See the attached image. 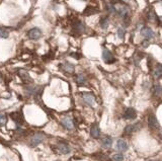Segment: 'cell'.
<instances>
[{"label": "cell", "instance_id": "cell-13", "mask_svg": "<svg viewBox=\"0 0 162 161\" xmlns=\"http://www.w3.org/2000/svg\"><path fill=\"white\" fill-rule=\"evenodd\" d=\"M62 123H63V125H64L65 127L67 128V129H69V130L73 129V123H72L71 119H69V118H63L62 119Z\"/></svg>", "mask_w": 162, "mask_h": 161}, {"label": "cell", "instance_id": "cell-22", "mask_svg": "<svg viewBox=\"0 0 162 161\" xmlns=\"http://www.w3.org/2000/svg\"><path fill=\"white\" fill-rule=\"evenodd\" d=\"M6 124V117L5 114H0V126H4Z\"/></svg>", "mask_w": 162, "mask_h": 161}, {"label": "cell", "instance_id": "cell-10", "mask_svg": "<svg viewBox=\"0 0 162 161\" xmlns=\"http://www.w3.org/2000/svg\"><path fill=\"white\" fill-rule=\"evenodd\" d=\"M44 139V136L42 135V134H36V135L34 136V138H32V146H37L38 144H40V143L43 141Z\"/></svg>", "mask_w": 162, "mask_h": 161}, {"label": "cell", "instance_id": "cell-29", "mask_svg": "<svg viewBox=\"0 0 162 161\" xmlns=\"http://www.w3.org/2000/svg\"><path fill=\"white\" fill-rule=\"evenodd\" d=\"M83 1H85V0H83Z\"/></svg>", "mask_w": 162, "mask_h": 161}, {"label": "cell", "instance_id": "cell-15", "mask_svg": "<svg viewBox=\"0 0 162 161\" xmlns=\"http://www.w3.org/2000/svg\"><path fill=\"white\" fill-rule=\"evenodd\" d=\"M99 133H100V131H99V128H98V126L93 125L92 127H91V129H90L91 136L94 137V138H97V137L99 136Z\"/></svg>", "mask_w": 162, "mask_h": 161}, {"label": "cell", "instance_id": "cell-14", "mask_svg": "<svg viewBox=\"0 0 162 161\" xmlns=\"http://www.w3.org/2000/svg\"><path fill=\"white\" fill-rule=\"evenodd\" d=\"M117 148L119 149L120 151H126V150L128 149V145H127V143L125 142L124 140H119L117 144Z\"/></svg>", "mask_w": 162, "mask_h": 161}, {"label": "cell", "instance_id": "cell-4", "mask_svg": "<svg viewBox=\"0 0 162 161\" xmlns=\"http://www.w3.org/2000/svg\"><path fill=\"white\" fill-rule=\"evenodd\" d=\"M141 35L145 37L146 40H150V39H152L153 36H154V32H153V30H151V28H144L143 30H141Z\"/></svg>", "mask_w": 162, "mask_h": 161}, {"label": "cell", "instance_id": "cell-23", "mask_svg": "<svg viewBox=\"0 0 162 161\" xmlns=\"http://www.w3.org/2000/svg\"><path fill=\"white\" fill-rule=\"evenodd\" d=\"M125 35H126V30H125L124 28H120L119 30H118V36L121 37V39H123V37H125Z\"/></svg>", "mask_w": 162, "mask_h": 161}, {"label": "cell", "instance_id": "cell-12", "mask_svg": "<svg viewBox=\"0 0 162 161\" xmlns=\"http://www.w3.org/2000/svg\"><path fill=\"white\" fill-rule=\"evenodd\" d=\"M148 124H149V127L152 128V129H155V128L158 127V123H157V120H156V118H155L154 116H150V117H149Z\"/></svg>", "mask_w": 162, "mask_h": 161}, {"label": "cell", "instance_id": "cell-27", "mask_svg": "<svg viewBox=\"0 0 162 161\" xmlns=\"http://www.w3.org/2000/svg\"><path fill=\"white\" fill-rule=\"evenodd\" d=\"M71 57H73V58H75V59H80L81 58V55H77V53H72Z\"/></svg>", "mask_w": 162, "mask_h": 161}, {"label": "cell", "instance_id": "cell-20", "mask_svg": "<svg viewBox=\"0 0 162 161\" xmlns=\"http://www.w3.org/2000/svg\"><path fill=\"white\" fill-rule=\"evenodd\" d=\"M99 25H100V26H101V28L106 30L108 26V19L106 18V17H101V18H100V21H99Z\"/></svg>", "mask_w": 162, "mask_h": 161}, {"label": "cell", "instance_id": "cell-7", "mask_svg": "<svg viewBox=\"0 0 162 161\" xmlns=\"http://www.w3.org/2000/svg\"><path fill=\"white\" fill-rule=\"evenodd\" d=\"M83 99L84 101L87 103V105H94V96L90 93H83L82 95Z\"/></svg>", "mask_w": 162, "mask_h": 161}, {"label": "cell", "instance_id": "cell-17", "mask_svg": "<svg viewBox=\"0 0 162 161\" xmlns=\"http://www.w3.org/2000/svg\"><path fill=\"white\" fill-rule=\"evenodd\" d=\"M58 150L61 152V153H63V154H67V153H69V152H70V148L67 146V145H65V144L58 145Z\"/></svg>", "mask_w": 162, "mask_h": 161}, {"label": "cell", "instance_id": "cell-16", "mask_svg": "<svg viewBox=\"0 0 162 161\" xmlns=\"http://www.w3.org/2000/svg\"><path fill=\"white\" fill-rule=\"evenodd\" d=\"M162 76V68L160 64H157V67L154 70V77L156 79H160Z\"/></svg>", "mask_w": 162, "mask_h": 161}, {"label": "cell", "instance_id": "cell-21", "mask_svg": "<svg viewBox=\"0 0 162 161\" xmlns=\"http://www.w3.org/2000/svg\"><path fill=\"white\" fill-rule=\"evenodd\" d=\"M9 36V32L4 28H0V39H7Z\"/></svg>", "mask_w": 162, "mask_h": 161}, {"label": "cell", "instance_id": "cell-5", "mask_svg": "<svg viewBox=\"0 0 162 161\" xmlns=\"http://www.w3.org/2000/svg\"><path fill=\"white\" fill-rule=\"evenodd\" d=\"M11 119L14 121L16 124L20 125L23 123V114H20V112H12L11 114Z\"/></svg>", "mask_w": 162, "mask_h": 161}, {"label": "cell", "instance_id": "cell-1", "mask_svg": "<svg viewBox=\"0 0 162 161\" xmlns=\"http://www.w3.org/2000/svg\"><path fill=\"white\" fill-rule=\"evenodd\" d=\"M27 36L30 40H39L42 37V30L39 28H32L28 30Z\"/></svg>", "mask_w": 162, "mask_h": 161}, {"label": "cell", "instance_id": "cell-19", "mask_svg": "<svg viewBox=\"0 0 162 161\" xmlns=\"http://www.w3.org/2000/svg\"><path fill=\"white\" fill-rule=\"evenodd\" d=\"M111 143H113L111 139L109 138V137H106V138L102 140V146H104V148H109V147L111 146Z\"/></svg>", "mask_w": 162, "mask_h": 161}, {"label": "cell", "instance_id": "cell-28", "mask_svg": "<svg viewBox=\"0 0 162 161\" xmlns=\"http://www.w3.org/2000/svg\"><path fill=\"white\" fill-rule=\"evenodd\" d=\"M148 45H149V43H148L147 41H145V42L143 43V46H144V47H148Z\"/></svg>", "mask_w": 162, "mask_h": 161}, {"label": "cell", "instance_id": "cell-8", "mask_svg": "<svg viewBox=\"0 0 162 161\" xmlns=\"http://www.w3.org/2000/svg\"><path fill=\"white\" fill-rule=\"evenodd\" d=\"M97 12H98V9L92 7V6H87L84 9V11H83V14H84L85 16H90V15H93Z\"/></svg>", "mask_w": 162, "mask_h": 161}, {"label": "cell", "instance_id": "cell-2", "mask_svg": "<svg viewBox=\"0 0 162 161\" xmlns=\"http://www.w3.org/2000/svg\"><path fill=\"white\" fill-rule=\"evenodd\" d=\"M102 59H104V60L106 61V63H108V64H111V63L116 62V59H115V57H113V55L106 49H104L102 51Z\"/></svg>", "mask_w": 162, "mask_h": 161}, {"label": "cell", "instance_id": "cell-25", "mask_svg": "<svg viewBox=\"0 0 162 161\" xmlns=\"http://www.w3.org/2000/svg\"><path fill=\"white\" fill-rule=\"evenodd\" d=\"M135 127L136 126H128V127L126 128V130H125V132H126V133H132V132L136 129Z\"/></svg>", "mask_w": 162, "mask_h": 161}, {"label": "cell", "instance_id": "cell-18", "mask_svg": "<svg viewBox=\"0 0 162 161\" xmlns=\"http://www.w3.org/2000/svg\"><path fill=\"white\" fill-rule=\"evenodd\" d=\"M75 80H76V82H77L78 85H84L85 83H86V79H85V77L83 76V75H81V74L76 76Z\"/></svg>", "mask_w": 162, "mask_h": 161}, {"label": "cell", "instance_id": "cell-3", "mask_svg": "<svg viewBox=\"0 0 162 161\" xmlns=\"http://www.w3.org/2000/svg\"><path fill=\"white\" fill-rule=\"evenodd\" d=\"M136 117H137V112L134 109H128L124 114V118L127 120H134Z\"/></svg>", "mask_w": 162, "mask_h": 161}, {"label": "cell", "instance_id": "cell-9", "mask_svg": "<svg viewBox=\"0 0 162 161\" xmlns=\"http://www.w3.org/2000/svg\"><path fill=\"white\" fill-rule=\"evenodd\" d=\"M18 75L21 77V79H23V81H25V82H30V81H32L30 74H28L27 72L25 71V70H19V71H18Z\"/></svg>", "mask_w": 162, "mask_h": 161}, {"label": "cell", "instance_id": "cell-26", "mask_svg": "<svg viewBox=\"0 0 162 161\" xmlns=\"http://www.w3.org/2000/svg\"><path fill=\"white\" fill-rule=\"evenodd\" d=\"M154 93L157 94V95H160V94H161V87H160V85H157V86L155 87Z\"/></svg>", "mask_w": 162, "mask_h": 161}, {"label": "cell", "instance_id": "cell-24", "mask_svg": "<svg viewBox=\"0 0 162 161\" xmlns=\"http://www.w3.org/2000/svg\"><path fill=\"white\" fill-rule=\"evenodd\" d=\"M113 160L123 161L124 160V156H123V154H116V155H113Z\"/></svg>", "mask_w": 162, "mask_h": 161}, {"label": "cell", "instance_id": "cell-11", "mask_svg": "<svg viewBox=\"0 0 162 161\" xmlns=\"http://www.w3.org/2000/svg\"><path fill=\"white\" fill-rule=\"evenodd\" d=\"M60 67L62 70L67 71V72H73V70H74V65H72V64H70L68 62H64L63 64H61Z\"/></svg>", "mask_w": 162, "mask_h": 161}, {"label": "cell", "instance_id": "cell-6", "mask_svg": "<svg viewBox=\"0 0 162 161\" xmlns=\"http://www.w3.org/2000/svg\"><path fill=\"white\" fill-rule=\"evenodd\" d=\"M73 28H74V30H75L76 32H78V34H82V32H84V30H85V25H83L81 21H76L75 23H74V25H73Z\"/></svg>", "mask_w": 162, "mask_h": 161}]
</instances>
